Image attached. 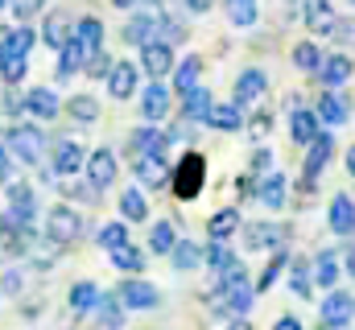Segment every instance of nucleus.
I'll use <instances>...</instances> for the list:
<instances>
[{
  "label": "nucleus",
  "instance_id": "35",
  "mask_svg": "<svg viewBox=\"0 0 355 330\" xmlns=\"http://www.w3.org/2000/svg\"><path fill=\"white\" fill-rule=\"evenodd\" d=\"M293 67L306 71V75H318V67H322V50H318L314 42H297V46H293Z\"/></svg>",
  "mask_w": 355,
  "mask_h": 330
},
{
  "label": "nucleus",
  "instance_id": "6",
  "mask_svg": "<svg viewBox=\"0 0 355 330\" xmlns=\"http://www.w3.org/2000/svg\"><path fill=\"white\" fill-rule=\"evenodd\" d=\"M141 67H145L153 79L170 75V71H174V46H170V42H145V46H141Z\"/></svg>",
  "mask_w": 355,
  "mask_h": 330
},
{
  "label": "nucleus",
  "instance_id": "53",
  "mask_svg": "<svg viewBox=\"0 0 355 330\" xmlns=\"http://www.w3.org/2000/svg\"><path fill=\"white\" fill-rule=\"evenodd\" d=\"M21 107H25V99H21V95H12V91H8V95H4V112H21Z\"/></svg>",
  "mask_w": 355,
  "mask_h": 330
},
{
  "label": "nucleus",
  "instance_id": "34",
  "mask_svg": "<svg viewBox=\"0 0 355 330\" xmlns=\"http://www.w3.org/2000/svg\"><path fill=\"white\" fill-rule=\"evenodd\" d=\"M198 75H202V58H186V62H178V71H174V91L178 95H186L190 87H198Z\"/></svg>",
  "mask_w": 355,
  "mask_h": 330
},
{
  "label": "nucleus",
  "instance_id": "49",
  "mask_svg": "<svg viewBox=\"0 0 355 330\" xmlns=\"http://www.w3.org/2000/svg\"><path fill=\"white\" fill-rule=\"evenodd\" d=\"M8 8H12V17H17V21H29V17L42 8V0H8Z\"/></svg>",
  "mask_w": 355,
  "mask_h": 330
},
{
  "label": "nucleus",
  "instance_id": "16",
  "mask_svg": "<svg viewBox=\"0 0 355 330\" xmlns=\"http://www.w3.org/2000/svg\"><path fill=\"white\" fill-rule=\"evenodd\" d=\"M79 169H87V153H83V145H75V141H58L54 145V173H79Z\"/></svg>",
  "mask_w": 355,
  "mask_h": 330
},
{
  "label": "nucleus",
  "instance_id": "11",
  "mask_svg": "<svg viewBox=\"0 0 355 330\" xmlns=\"http://www.w3.org/2000/svg\"><path fill=\"white\" fill-rule=\"evenodd\" d=\"M327 223L335 236H355V198L352 194H335L331 211H327Z\"/></svg>",
  "mask_w": 355,
  "mask_h": 330
},
{
  "label": "nucleus",
  "instance_id": "43",
  "mask_svg": "<svg viewBox=\"0 0 355 330\" xmlns=\"http://www.w3.org/2000/svg\"><path fill=\"white\" fill-rule=\"evenodd\" d=\"M25 58H29V54H4V58H0V75H4L8 87L25 79V71H29V62H25Z\"/></svg>",
  "mask_w": 355,
  "mask_h": 330
},
{
  "label": "nucleus",
  "instance_id": "24",
  "mask_svg": "<svg viewBox=\"0 0 355 330\" xmlns=\"http://www.w3.org/2000/svg\"><path fill=\"white\" fill-rule=\"evenodd\" d=\"M141 112H145V120H162V116L170 112V91H166L157 79L145 87V95H141Z\"/></svg>",
  "mask_w": 355,
  "mask_h": 330
},
{
  "label": "nucleus",
  "instance_id": "33",
  "mask_svg": "<svg viewBox=\"0 0 355 330\" xmlns=\"http://www.w3.org/2000/svg\"><path fill=\"white\" fill-rule=\"evenodd\" d=\"M99 297H103V293H99L91 281H79V285H71V310H75V314H91V310L99 306Z\"/></svg>",
  "mask_w": 355,
  "mask_h": 330
},
{
  "label": "nucleus",
  "instance_id": "29",
  "mask_svg": "<svg viewBox=\"0 0 355 330\" xmlns=\"http://www.w3.org/2000/svg\"><path fill=\"white\" fill-rule=\"evenodd\" d=\"M170 132H157V128H137V137H132V149L137 153H166L170 149Z\"/></svg>",
  "mask_w": 355,
  "mask_h": 330
},
{
  "label": "nucleus",
  "instance_id": "32",
  "mask_svg": "<svg viewBox=\"0 0 355 330\" xmlns=\"http://www.w3.org/2000/svg\"><path fill=\"white\" fill-rule=\"evenodd\" d=\"M257 198H261L265 207H272V211H281V207H285V177H281V173H268L265 182L257 186Z\"/></svg>",
  "mask_w": 355,
  "mask_h": 330
},
{
  "label": "nucleus",
  "instance_id": "44",
  "mask_svg": "<svg viewBox=\"0 0 355 330\" xmlns=\"http://www.w3.org/2000/svg\"><path fill=\"white\" fill-rule=\"evenodd\" d=\"M178 244V236H174V223H157L153 232H149V248L153 252H162V256H170Z\"/></svg>",
  "mask_w": 355,
  "mask_h": 330
},
{
  "label": "nucleus",
  "instance_id": "61",
  "mask_svg": "<svg viewBox=\"0 0 355 330\" xmlns=\"http://www.w3.org/2000/svg\"><path fill=\"white\" fill-rule=\"evenodd\" d=\"M4 4H8V0H0V8H4Z\"/></svg>",
  "mask_w": 355,
  "mask_h": 330
},
{
  "label": "nucleus",
  "instance_id": "10",
  "mask_svg": "<svg viewBox=\"0 0 355 330\" xmlns=\"http://www.w3.org/2000/svg\"><path fill=\"white\" fill-rule=\"evenodd\" d=\"M87 182L95 190H107L116 182V153L112 149H95L87 157Z\"/></svg>",
  "mask_w": 355,
  "mask_h": 330
},
{
  "label": "nucleus",
  "instance_id": "46",
  "mask_svg": "<svg viewBox=\"0 0 355 330\" xmlns=\"http://www.w3.org/2000/svg\"><path fill=\"white\" fill-rule=\"evenodd\" d=\"M33 42H37V37H33V29H29V25H21V29H12L8 50H4V54H29V50H33ZM4 54H0V58H4Z\"/></svg>",
  "mask_w": 355,
  "mask_h": 330
},
{
  "label": "nucleus",
  "instance_id": "18",
  "mask_svg": "<svg viewBox=\"0 0 355 330\" xmlns=\"http://www.w3.org/2000/svg\"><path fill=\"white\" fill-rule=\"evenodd\" d=\"M331 157H335V137L331 132H318V141L310 145V157H306V182H314L331 165Z\"/></svg>",
  "mask_w": 355,
  "mask_h": 330
},
{
  "label": "nucleus",
  "instance_id": "9",
  "mask_svg": "<svg viewBox=\"0 0 355 330\" xmlns=\"http://www.w3.org/2000/svg\"><path fill=\"white\" fill-rule=\"evenodd\" d=\"M318 132H322L318 112H310V107H293V112H289V137H293L297 145H314Z\"/></svg>",
  "mask_w": 355,
  "mask_h": 330
},
{
  "label": "nucleus",
  "instance_id": "51",
  "mask_svg": "<svg viewBox=\"0 0 355 330\" xmlns=\"http://www.w3.org/2000/svg\"><path fill=\"white\" fill-rule=\"evenodd\" d=\"M12 157H17V153H12L8 145H0V182H4V186L12 182V169H17V165H12Z\"/></svg>",
  "mask_w": 355,
  "mask_h": 330
},
{
  "label": "nucleus",
  "instance_id": "50",
  "mask_svg": "<svg viewBox=\"0 0 355 330\" xmlns=\"http://www.w3.org/2000/svg\"><path fill=\"white\" fill-rule=\"evenodd\" d=\"M285 264H289V260H285V256H277V260H272V264H268V268H265V277H261V285H257V293H265L268 285H272V281H277V277H281V268H285Z\"/></svg>",
  "mask_w": 355,
  "mask_h": 330
},
{
  "label": "nucleus",
  "instance_id": "54",
  "mask_svg": "<svg viewBox=\"0 0 355 330\" xmlns=\"http://www.w3.org/2000/svg\"><path fill=\"white\" fill-rule=\"evenodd\" d=\"M277 330H302V318H293V314H285V318H277Z\"/></svg>",
  "mask_w": 355,
  "mask_h": 330
},
{
  "label": "nucleus",
  "instance_id": "13",
  "mask_svg": "<svg viewBox=\"0 0 355 330\" xmlns=\"http://www.w3.org/2000/svg\"><path fill=\"white\" fill-rule=\"evenodd\" d=\"M153 33H162V12H141V17H132L124 25L128 46H145V42H153Z\"/></svg>",
  "mask_w": 355,
  "mask_h": 330
},
{
  "label": "nucleus",
  "instance_id": "22",
  "mask_svg": "<svg viewBox=\"0 0 355 330\" xmlns=\"http://www.w3.org/2000/svg\"><path fill=\"white\" fill-rule=\"evenodd\" d=\"M8 211L21 215L25 223H33V215H37V198H33V190H29L25 182H8Z\"/></svg>",
  "mask_w": 355,
  "mask_h": 330
},
{
  "label": "nucleus",
  "instance_id": "58",
  "mask_svg": "<svg viewBox=\"0 0 355 330\" xmlns=\"http://www.w3.org/2000/svg\"><path fill=\"white\" fill-rule=\"evenodd\" d=\"M347 173H352V177H355V145H352V149H347Z\"/></svg>",
  "mask_w": 355,
  "mask_h": 330
},
{
  "label": "nucleus",
  "instance_id": "41",
  "mask_svg": "<svg viewBox=\"0 0 355 330\" xmlns=\"http://www.w3.org/2000/svg\"><path fill=\"white\" fill-rule=\"evenodd\" d=\"M124 302H120V293H103L99 297V306H95V314H99V322L103 327H120V318H124Z\"/></svg>",
  "mask_w": 355,
  "mask_h": 330
},
{
  "label": "nucleus",
  "instance_id": "19",
  "mask_svg": "<svg viewBox=\"0 0 355 330\" xmlns=\"http://www.w3.org/2000/svg\"><path fill=\"white\" fill-rule=\"evenodd\" d=\"M352 75H355V67H352V58H347V54H331V58H322V67H318L322 87H343Z\"/></svg>",
  "mask_w": 355,
  "mask_h": 330
},
{
  "label": "nucleus",
  "instance_id": "37",
  "mask_svg": "<svg viewBox=\"0 0 355 330\" xmlns=\"http://www.w3.org/2000/svg\"><path fill=\"white\" fill-rule=\"evenodd\" d=\"M112 264H116L120 272H141V268H145V252L132 248V244H120V248H112Z\"/></svg>",
  "mask_w": 355,
  "mask_h": 330
},
{
  "label": "nucleus",
  "instance_id": "59",
  "mask_svg": "<svg viewBox=\"0 0 355 330\" xmlns=\"http://www.w3.org/2000/svg\"><path fill=\"white\" fill-rule=\"evenodd\" d=\"M112 4H116V8H137L141 0H112Z\"/></svg>",
  "mask_w": 355,
  "mask_h": 330
},
{
  "label": "nucleus",
  "instance_id": "28",
  "mask_svg": "<svg viewBox=\"0 0 355 330\" xmlns=\"http://www.w3.org/2000/svg\"><path fill=\"white\" fill-rule=\"evenodd\" d=\"M75 37H79V46L87 50V58H91V54L103 46V21H99V17H83V21L75 25Z\"/></svg>",
  "mask_w": 355,
  "mask_h": 330
},
{
  "label": "nucleus",
  "instance_id": "30",
  "mask_svg": "<svg viewBox=\"0 0 355 330\" xmlns=\"http://www.w3.org/2000/svg\"><path fill=\"white\" fill-rule=\"evenodd\" d=\"M306 25L314 33H331L335 17H331V0H306Z\"/></svg>",
  "mask_w": 355,
  "mask_h": 330
},
{
  "label": "nucleus",
  "instance_id": "38",
  "mask_svg": "<svg viewBox=\"0 0 355 330\" xmlns=\"http://www.w3.org/2000/svg\"><path fill=\"white\" fill-rule=\"evenodd\" d=\"M170 260H174V268H182V272H186V268H198L207 256H202V248H198V244H190V240H178L174 252H170Z\"/></svg>",
  "mask_w": 355,
  "mask_h": 330
},
{
  "label": "nucleus",
  "instance_id": "39",
  "mask_svg": "<svg viewBox=\"0 0 355 330\" xmlns=\"http://www.w3.org/2000/svg\"><path fill=\"white\" fill-rule=\"evenodd\" d=\"M182 112H186V120H207V112H211V91H202V87H190V91H186V103H182Z\"/></svg>",
  "mask_w": 355,
  "mask_h": 330
},
{
  "label": "nucleus",
  "instance_id": "36",
  "mask_svg": "<svg viewBox=\"0 0 355 330\" xmlns=\"http://www.w3.org/2000/svg\"><path fill=\"white\" fill-rule=\"evenodd\" d=\"M120 215H124L128 223L149 219V202H145V194H141V190H124V194H120Z\"/></svg>",
  "mask_w": 355,
  "mask_h": 330
},
{
  "label": "nucleus",
  "instance_id": "3",
  "mask_svg": "<svg viewBox=\"0 0 355 330\" xmlns=\"http://www.w3.org/2000/svg\"><path fill=\"white\" fill-rule=\"evenodd\" d=\"M79 232H83V215H79L75 207H54V211L46 215V236H50L54 244H75Z\"/></svg>",
  "mask_w": 355,
  "mask_h": 330
},
{
  "label": "nucleus",
  "instance_id": "62",
  "mask_svg": "<svg viewBox=\"0 0 355 330\" xmlns=\"http://www.w3.org/2000/svg\"><path fill=\"white\" fill-rule=\"evenodd\" d=\"M352 4H355V0H352Z\"/></svg>",
  "mask_w": 355,
  "mask_h": 330
},
{
  "label": "nucleus",
  "instance_id": "4",
  "mask_svg": "<svg viewBox=\"0 0 355 330\" xmlns=\"http://www.w3.org/2000/svg\"><path fill=\"white\" fill-rule=\"evenodd\" d=\"M4 145H8V149H12L25 165L42 162V132H37L33 124H12V128L4 132Z\"/></svg>",
  "mask_w": 355,
  "mask_h": 330
},
{
  "label": "nucleus",
  "instance_id": "56",
  "mask_svg": "<svg viewBox=\"0 0 355 330\" xmlns=\"http://www.w3.org/2000/svg\"><path fill=\"white\" fill-rule=\"evenodd\" d=\"M211 4H215V0H186V8H190V12H207Z\"/></svg>",
  "mask_w": 355,
  "mask_h": 330
},
{
  "label": "nucleus",
  "instance_id": "48",
  "mask_svg": "<svg viewBox=\"0 0 355 330\" xmlns=\"http://www.w3.org/2000/svg\"><path fill=\"white\" fill-rule=\"evenodd\" d=\"M112 67H116V62H112L103 50H95V54L87 58V75H91V79H107V75H112Z\"/></svg>",
  "mask_w": 355,
  "mask_h": 330
},
{
  "label": "nucleus",
  "instance_id": "17",
  "mask_svg": "<svg viewBox=\"0 0 355 330\" xmlns=\"http://www.w3.org/2000/svg\"><path fill=\"white\" fill-rule=\"evenodd\" d=\"M265 91H268V75H265V71H257V67H248V71L236 79V103H244V107H248V103H257Z\"/></svg>",
  "mask_w": 355,
  "mask_h": 330
},
{
  "label": "nucleus",
  "instance_id": "5",
  "mask_svg": "<svg viewBox=\"0 0 355 330\" xmlns=\"http://www.w3.org/2000/svg\"><path fill=\"white\" fill-rule=\"evenodd\" d=\"M318 318H322V327H347V322H355V293H347V289L327 293Z\"/></svg>",
  "mask_w": 355,
  "mask_h": 330
},
{
  "label": "nucleus",
  "instance_id": "8",
  "mask_svg": "<svg viewBox=\"0 0 355 330\" xmlns=\"http://www.w3.org/2000/svg\"><path fill=\"white\" fill-rule=\"evenodd\" d=\"M285 240H289V227H281V223H248V227H244V244L252 248V252L281 248Z\"/></svg>",
  "mask_w": 355,
  "mask_h": 330
},
{
  "label": "nucleus",
  "instance_id": "12",
  "mask_svg": "<svg viewBox=\"0 0 355 330\" xmlns=\"http://www.w3.org/2000/svg\"><path fill=\"white\" fill-rule=\"evenodd\" d=\"M207 124L215 128V132H240V124H244V103H211V112H207Z\"/></svg>",
  "mask_w": 355,
  "mask_h": 330
},
{
  "label": "nucleus",
  "instance_id": "15",
  "mask_svg": "<svg viewBox=\"0 0 355 330\" xmlns=\"http://www.w3.org/2000/svg\"><path fill=\"white\" fill-rule=\"evenodd\" d=\"M137 169V177L145 182V186H166L170 182V165H166V153H141V162L132 165Z\"/></svg>",
  "mask_w": 355,
  "mask_h": 330
},
{
  "label": "nucleus",
  "instance_id": "25",
  "mask_svg": "<svg viewBox=\"0 0 355 330\" xmlns=\"http://www.w3.org/2000/svg\"><path fill=\"white\" fill-rule=\"evenodd\" d=\"M107 91H112V99H128L137 91V67L132 62H116L112 75H107Z\"/></svg>",
  "mask_w": 355,
  "mask_h": 330
},
{
  "label": "nucleus",
  "instance_id": "31",
  "mask_svg": "<svg viewBox=\"0 0 355 330\" xmlns=\"http://www.w3.org/2000/svg\"><path fill=\"white\" fill-rule=\"evenodd\" d=\"M207 268H211L215 277H227L232 268H240V260H236V252L223 248V240H215V244L207 248Z\"/></svg>",
  "mask_w": 355,
  "mask_h": 330
},
{
  "label": "nucleus",
  "instance_id": "57",
  "mask_svg": "<svg viewBox=\"0 0 355 330\" xmlns=\"http://www.w3.org/2000/svg\"><path fill=\"white\" fill-rule=\"evenodd\" d=\"M8 37H12V29H8V25H0V54L8 50Z\"/></svg>",
  "mask_w": 355,
  "mask_h": 330
},
{
  "label": "nucleus",
  "instance_id": "20",
  "mask_svg": "<svg viewBox=\"0 0 355 330\" xmlns=\"http://www.w3.org/2000/svg\"><path fill=\"white\" fill-rule=\"evenodd\" d=\"M71 37H75L71 17H67V12H50V17H46V29H42V42H46V46H54V50H62Z\"/></svg>",
  "mask_w": 355,
  "mask_h": 330
},
{
  "label": "nucleus",
  "instance_id": "55",
  "mask_svg": "<svg viewBox=\"0 0 355 330\" xmlns=\"http://www.w3.org/2000/svg\"><path fill=\"white\" fill-rule=\"evenodd\" d=\"M268 162H272V157H268V149H261V153L252 157V169H257V173H265V169H268Z\"/></svg>",
  "mask_w": 355,
  "mask_h": 330
},
{
  "label": "nucleus",
  "instance_id": "40",
  "mask_svg": "<svg viewBox=\"0 0 355 330\" xmlns=\"http://www.w3.org/2000/svg\"><path fill=\"white\" fill-rule=\"evenodd\" d=\"M314 281H318L322 289H331V285L339 281V256H335V252H318V260H314Z\"/></svg>",
  "mask_w": 355,
  "mask_h": 330
},
{
  "label": "nucleus",
  "instance_id": "42",
  "mask_svg": "<svg viewBox=\"0 0 355 330\" xmlns=\"http://www.w3.org/2000/svg\"><path fill=\"white\" fill-rule=\"evenodd\" d=\"M289 289H293L297 297H310V293H314V281H310L306 260H293V264H289Z\"/></svg>",
  "mask_w": 355,
  "mask_h": 330
},
{
  "label": "nucleus",
  "instance_id": "1",
  "mask_svg": "<svg viewBox=\"0 0 355 330\" xmlns=\"http://www.w3.org/2000/svg\"><path fill=\"white\" fill-rule=\"evenodd\" d=\"M219 310L223 314H236V318H244L248 310H252V302H257V289H252V281L244 277V264L240 268H232L227 277H219Z\"/></svg>",
  "mask_w": 355,
  "mask_h": 330
},
{
  "label": "nucleus",
  "instance_id": "47",
  "mask_svg": "<svg viewBox=\"0 0 355 330\" xmlns=\"http://www.w3.org/2000/svg\"><path fill=\"white\" fill-rule=\"evenodd\" d=\"M120 244H128V227L124 223H107V227H99V248H120Z\"/></svg>",
  "mask_w": 355,
  "mask_h": 330
},
{
  "label": "nucleus",
  "instance_id": "52",
  "mask_svg": "<svg viewBox=\"0 0 355 330\" xmlns=\"http://www.w3.org/2000/svg\"><path fill=\"white\" fill-rule=\"evenodd\" d=\"M331 33H335L343 46H352V42H355V25H352V21H335V29H331Z\"/></svg>",
  "mask_w": 355,
  "mask_h": 330
},
{
  "label": "nucleus",
  "instance_id": "27",
  "mask_svg": "<svg viewBox=\"0 0 355 330\" xmlns=\"http://www.w3.org/2000/svg\"><path fill=\"white\" fill-rule=\"evenodd\" d=\"M223 12H227V21H232V25L248 29V25H257L261 4H257V0H223Z\"/></svg>",
  "mask_w": 355,
  "mask_h": 330
},
{
  "label": "nucleus",
  "instance_id": "7",
  "mask_svg": "<svg viewBox=\"0 0 355 330\" xmlns=\"http://www.w3.org/2000/svg\"><path fill=\"white\" fill-rule=\"evenodd\" d=\"M116 293H120V302L128 310H157V302H162L157 285H149V281H124Z\"/></svg>",
  "mask_w": 355,
  "mask_h": 330
},
{
  "label": "nucleus",
  "instance_id": "26",
  "mask_svg": "<svg viewBox=\"0 0 355 330\" xmlns=\"http://www.w3.org/2000/svg\"><path fill=\"white\" fill-rule=\"evenodd\" d=\"M207 232H211V240H232V236L240 232V211H236V207L215 211V215H211V223H207Z\"/></svg>",
  "mask_w": 355,
  "mask_h": 330
},
{
  "label": "nucleus",
  "instance_id": "23",
  "mask_svg": "<svg viewBox=\"0 0 355 330\" xmlns=\"http://www.w3.org/2000/svg\"><path fill=\"white\" fill-rule=\"evenodd\" d=\"M25 112H33L37 120H54V116H58V95H54L50 87H33V91L25 95Z\"/></svg>",
  "mask_w": 355,
  "mask_h": 330
},
{
  "label": "nucleus",
  "instance_id": "45",
  "mask_svg": "<svg viewBox=\"0 0 355 330\" xmlns=\"http://www.w3.org/2000/svg\"><path fill=\"white\" fill-rule=\"evenodd\" d=\"M67 112H71L75 120H83V124H91V120L99 116V103H95V95H75V99L67 103Z\"/></svg>",
  "mask_w": 355,
  "mask_h": 330
},
{
  "label": "nucleus",
  "instance_id": "60",
  "mask_svg": "<svg viewBox=\"0 0 355 330\" xmlns=\"http://www.w3.org/2000/svg\"><path fill=\"white\" fill-rule=\"evenodd\" d=\"M343 260H347V272H352V277H355V248H352V252H347V256H343Z\"/></svg>",
  "mask_w": 355,
  "mask_h": 330
},
{
  "label": "nucleus",
  "instance_id": "21",
  "mask_svg": "<svg viewBox=\"0 0 355 330\" xmlns=\"http://www.w3.org/2000/svg\"><path fill=\"white\" fill-rule=\"evenodd\" d=\"M79 71H87V50L79 46V37H71V42L58 50V79H71V75H79Z\"/></svg>",
  "mask_w": 355,
  "mask_h": 330
},
{
  "label": "nucleus",
  "instance_id": "14",
  "mask_svg": "<svg viewBox=\"0 0 355 330\" xmlns=\"http://www.w3.org/2000/svg\"><path fill=\"white\" fill-rule=\"evenodd\" d=\"M318 120L322 124H331V128H339V124H347V116H352V103H347V95H339V91H327L322 99H318Z\"/></svg>",
  "mask_w": 355,
  "mask_h": 330
},
{
  "label": "nucleus",
  "instance_id": "2",
  "mask_svg": "<svg viewBox=\"0 0 355 330\" xmlns=\"http://www.w3.org/2000/svg\"><path fill=\"white\" fill-rule=\"evenodd\" d=\"M207 186V157L202 153H186L182 162L174 165V198L182 202H194Z\"/></svg>",
  "mask_w": 355,
  "mask_h": 330
}]
</instances>
